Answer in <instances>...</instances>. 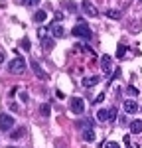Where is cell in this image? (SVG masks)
Returning <instances> with one entry per match:
<instances>
[{"mask_svg": "<svg viewBox=\"0 0 142 148\" xmlns=\"http://www.w3.org/2000/svg\"><path fill=\"white\" fill-rule=\"evenodd\" d=\"M40 113L44 114V116H47V114L51 113V107H49V105H42V107H40Z\"/></svg>", "mask_w": 142, "mask_h": 148, "instance_id": "cell-19", "label": "cell"}, {"mask_svg": "<svg viewBox=\"0 0 142 148\" xmlns=\"http://www.w3.org/2000/svg\"><path fill=\"white\" fill-rule=\"evenodd\" d=\"M97 83H99V77H97V75H91V77H83V81H81L83 87H93V85H97Z\"/></svg>", "mask_w": 142, "mask_h": 148, "instance_id": "cell-8", "label": "cell"}, {"mask_svg": "<svg viewBox=\"0 0 142 148\" xmlns=\"http://www.w3.org/2000/svg\"><path fill=\"white\" fill-rule=\"evenodd\" d=\"M77 126L81 130H91L93 128V119H81V121H77Z\"/></svg>", "mask_w": 142, "mask_h": 148, "instance_id": "cell-7", "label": "cell"}, {"mask_svg": "<svg viewBox=\"0 0 142 148\" xmlns=\"http://www.w3.org/2000/svg\"><path fill=\"white\" fill-rule=\"evenodd\" d=\"M101 69L109 75V71H111V56H103L101 57Z\"/></svg>", "mask_w": 142, "mask_h": 148, "instance_id": "cell-9", "label": "cell"}, {"mask_svg": "<svg viewBox=\"0 0 142 148\" xmlns=\"http://www.w3.org/2000/svg\"><path fill=\"white\" fill-rule=\"evenodd\" d=\"M4 59H6V57H4V53H2V51H0V63H4Z\"/></svg>", "mask_w": 142, "mask_h": 148, "instance_id": "cell-29", "label": "cell"}, {"mask_svg": "<svg viewBox=\"0 0 142 148\" xmlns=\"http://www.w3.org/2000/svg\"><path fill=\"white\" fill-rule=\"evenodd\" d=\"M105 101V93H99V95H97V99H95L93 103H103Z\"/></svg>", "mask_w": 142, "mask_h": 148, "instance_id": "cell-24", "label": "cell"}, {"mask_svg": "<svg viewBox=\"0 0 142 148\" xmlns=\"http://www.w3.org/2000/svg\"><path fill=\"white\" fill-rule=\"evenodd\" d=\"M30 67L34 69V73H36V77H38V79H42V81H46V79H47V73L44 71V69H42V65H40L36 59H32V61H30Z\"/></svg>", "mask_w": 142, "mask_h": 148, "instance_id": "cell-5", "label": "cell"}, {"mask_svg": "<svg viewBox=\"0 0 142 148\" xmlns=\"http://www.w3.org/2000/svg\"><path fill=\"white\" fill-rule=\"evenodd\" d=\"M12 126H14V116L0 113V130H10Z\"/></svg>", "mask_w": 142, "mask_h": 148, "instance_id": "cell-4", "label": "cell"}, {"mask_svg": "<svg viewBox=\"0 0 142 148\" xmlns=\"http://www.w3.org/2000/svg\"><path fill=\"white\" fill-rule=\"evenodd\" d=\"M22 47L24 49H30V42L28 40H22Z\"/></svg>", "mask_w": 142, "mask_h": 148, "instance_id": "cell-26", "label": "cell"}, {"mask_svg": "<svg viewBox=\"0 0 142 148\" xmlns=\"http://www.w3.org/2000/svg\"><path fill=\"white\" fill-rule=\"evenodd\" d=\"M97 119H99L101 123H106V121H109V111H105V109H101V111L97 113Z\"/></svg>", "mask_w": 142, "mask_h": 148, "instance_id": "cell-15", "label": "cell"}, {"mask_svg": "<svg viewBox=\"0 0 142 148\" xmlns=\"http://www.w3.org/2000/svg\"><path fill=\"white\" fill-rule=\"evenodd\" d=\"M130 132H134V134L142 132V121H140V119H136V121L130 123Z\"/></svg>", "mask_w": 142, "mask_h": 148, "instance_id": "cell-12", "label": "cell"}, {"mask_svg": "<svg viewBox=\"0 0 142 148\" xmlns=\"http://www.w3.org/2000/svg\"><path fill=\"white\" fill-rule=\"evenodd\" d=\"M124 53H126V47L122 46V44H118V49H117V57H124Z\"/></svg>", "mask_w": 142, "mask_h": 148, "instance_id": "cell-20", "label": "cell"}, {"mask_svg": "<svg viewBox=\"0 0 142 148\" xmlns=\"http://www.w3.org/2000/svg\"><path fill=\"white\" fill-rule=\"evenodd\" d=\"M83 140H85V142H95V132H93V128H91V130H83Z\"/></svg>", "mask_w": 142, "mask_h": 148, "instance_id": "cell-13", "label": "cell"}, {"mask_svg": "<svg viewBox=\"0 0 142 148\" xmlns=\"http://www.w3.org/2000/svg\"><path fill=\"white\" fill-rule=\"evenodd\" d=\"M83 10L87 12L89 16H97V8H95L93 4L89 2V0H83Z\"/></svg>", "mask_w": 142, "mask_h": 148, "instance_id": "cell-10", "label": "cell"}, {"mask_svg": "<svg viewBox=\"0 0 142 148\" xmlns=\"http://www.w3.org/2000/svg\"><path fill=\"white\" fill-rule=\"evenodd\" d=\"M46 16H47L46 10H38L34 14V22H44V20H46Z\"/></svg>", "mask_w": 142, "mask_h": 148, "instance_id": "cell-14", "label": "cell"}, {"mask_svg": "<svg viewBox=\"0 0 142 148\" xmlns=\"http://www.w3.org/2000/svg\"><path fill=\"white\" fill-rule=\"evenodd\" d=\"M105 148H120V146H118L117 142H106V144H105Z\"/></svg>", "mask_w": 142, "mask_h": 148, "instance_id": "cell-25", "label": "cell"}, {"mask_svg": "<svg viewBox=\"0 0 142 148\" xmlns=\"http://www.w3.org/2000/svg\"><path fill=\"white\" fill-rule=\"evenodd\" d=\"M106 16L113 18V20H120V12L118 10H106Z\"/></svg>", "mask_w": 142, "mask_h": 148, "instance_id": "cell-17", "label": "cell"}, {"mask_svg": "<svg viewBox=\"0 0 142 148\" xmlns=\"http://www.w3.org/2000/svg\"><path fill=\"white\" fill-rule=\"evenodd\" d=\"M69 109H71L75 114H83V111H85V101H83L81 97H71Z\"/></svg>", "mask_w": 142, "mask_h": 148, "instance_id": "cell-3", "label": "cell"}, {"mask_svg": "<svg viewBox=\"0 0 142 148\" xmlns=\"http://www.w3.org/2000/svg\"><path fill=\"white\" fill-rule=\"evenodd\" d=\"M140 111H142V107H140Z\"/></svg>", "mask_w": 142, "mask_h": 148, "instance_id": "cell-31", "label": "cell"}, {"mask_svg": "<svg viewBox=\"0 0 142 148\" xmlns=\"http://www.w3.org/2000/svg\"><path fill=\"white\" fill-rule=\"evenodd\" d=\"M126 91H128V95H138V89H136V87H132V85L126 87Z\"/></svg>", "mask_w": 142, "mask_h": 148, "instance_id": "cell-23", "label": "cell"}, {"mask_svg": "<svg viewBox=\"0 0 142 148\" xmlns=\"http://www.w3.org/2000/svg\"><path fill=\"white\" fill-rule=\"evenodd\" d=\"M130 148H140V146H138V144H132V146H130Z\"/></svg>", "mask_w": 142, "mask_h": 148, "instance_id": "cell-30", "label": "cell"}, {"mask_svg": "<svg viewBox=\"0 0 142 148\" xmlns=\"http://www.w3.org/2000/svg\"><path fill=\"white\" fill-rule=\"evenodd\" d=\"M24 134H26V128H24V126H20V128H16V130L12 132V138L16 140V138H22Z\"/></svg>", "mask_w": 142, "mask_h": 148, "instance_id": "cell-16", "label": "cell"}, {"mask_svg": "<svg viewBox=\"0 0 142 148\" xmlns=\"http://www.w3.org/2000/svg\"><path fill=\"white\" fill-rule=\"evenodd\" d=\"M124 111L126 113H136L138 111V103L136 101H124Z\"/></svg>", "mask_w": 142, "mask_h": 148, "instance_id": "cell-11", "label": "cell"}, {"mask_svg": "<svg viewBox=\"0 0 142 148\" xmlns=\"http://www.w3.org/2000/svg\"><path fill=\"white\" fill-rule=\"evenodd\" d=\"M38 2H40V0H26V4H28V6H36Z\"/></svg>", "mask_w": 142, "mask_h": 148, "instance_id": "cell-27", "label": "cell"}, {"mask_svg": "<svg viewBox=\"0 0 142 148\" xmlns=\"http://www.w3.org/2000/svg\"><path fill=\"white\" fill-rule=\"evenodd\" d=\"M10 109L14 111V113H16V111H18V105H16V103H10Z\"/></svg>", "mask_w": 142, "mask_h": 148, "instance_id": "cell-28", "label": "cell"}, {"mask_svg": "<svg viewBox=\"0 0 142 148\" xmlns=\"http://www.w3.org/2000/svg\"><path fill=\"white\" fill-rule=\"evenodd\" d=\"M71 34L75 36V38H85V40H89V38H91V30H89L87 22H85L83 18H79V20H77V26L71 30Z\"/></svg>", "mask_w": 142, "mask_h": 148, "instance_id": "cell-1", "label": "cell"}, {"mask_svg": "<svg viewBox=\"0 0 142 148\" xmlns=\"http://www.w3.org/2000/svg\"><path fill=\"white\" fill-rule=\"evenodd\" d=\"M49 30H51L53 38H61V36H63V26H61L59 22H53L51 26H49Z\"/></svg>", "mask_w": 142, "mask_h": 148, "instance_id": "cell-6", "label": "cell"}, {"mask_svg": "<svg viewBox=\"0 0 142 148\" xmlns=\"http://www.w3.org/2000/svg\"><path fill=\"white\" fill-rule=\"evenodd\" d=\"M42 46L46 47V49H51V47H53V40H51V38H44V40H42Z\"/></svg>", "mask_w": 142, "mask_h": 148, "instance_id": "cell-18", "label": "cell"}, {"mask_svg": "<svg viewBox=\"0 0 142 148\" xmlns=\"http://www.w3.org/2000/svg\"><path fill=\"white\" fill-rule=\"evenodd\" d=\"M8 69H10V73H22L24 69H26V61H24V57L16 56L10 63H8Z\"/></svg>", "mask_w": 142, "mask_h": 148, "instance_id": "cell-2", "label": "cell"}, {"mask_svg": "<svg viewBox=\"0 0 142 148\" xmlns=\"http://www.w3.org/2000/svg\"><path fill=\"white\" fill-rule=\"evenodd\" d=\"M117 119V107H111L109 109V121H115Z\"/></svg>", "mask_w": 142, "mask_h": 148, "instance_id": "cell-21", "label": "cell"}, {"mask_svg": "<svg viewBox=\"0 0 142 148\" xmlns=\"http://www.w3.org/2000/svg\"><path fill=\"white\" fill-rule=\"evenodd\" d=\"M118 77H120V69H115V73H113V77L109 79V83H113V81H115V79H118Z\"/></svg>", "mask_w": 142, "mask_h": 148, "instance_id": "cell-22", "label": "cell"}]
</instances>
